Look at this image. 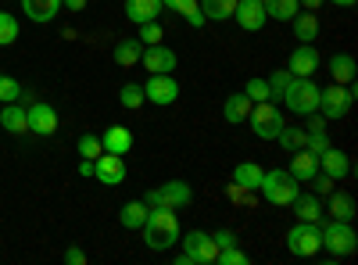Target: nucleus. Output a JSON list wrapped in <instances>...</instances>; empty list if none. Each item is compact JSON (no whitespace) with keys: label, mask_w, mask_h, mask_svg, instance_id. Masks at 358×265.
Instances as JSON below:
<instances>
[{"label":"nucleus","mask_w":358,"mask_h":265,"mask_svg":"<svg viewBox=\"0 0 358 265\" xmlns=\"http://www.w3.org/2000/svg\"><path fill=\"white\" fill-rule=\"evenodd\" d=\"M94 180H101L104 187H122V180H126V158L111 155V151H101L94 158Z\"/></svg>","instance_id":"10"},{"label":"nucleus","mask_w":358,"mask_h":265,"mask_svg":"<svg viewBox=\"0 0 358 265\" xmlns=\"http://www.w3.org/2000/svg\"><path fill=\"white\" fill-rule=\"evenodd\" d=\"M219 262H222V265H248L251 258H248L241 248L233 244V248H222V251H219Z\"/></svg>","instance_id":"41"},{"label":"nucleus","mask_w":358,"mask_h":265,"mask_svg":"<svg viewBox=\"0 0 358 265\" xmlns=\"http://www.w3.org/2000/svg\"><path fill=\"white\" fill-rule=\"evenodd\" d=\"M18 40V18L11 11H0V47H11Z\"/></svg>","instance_id":"34"},{"label":"nucleus","mask_w":358,"mask_h":265,"mask_svg":"<svg viewBox=\"0 0 358 265\" xmlns=\"http://www.w3.org/2000/svg\"><path fill=\"white\" fill-rule=\"evenodd\" d=\"M334 183H337V180H334V176H326L322 169H319V172L312 176V180H308L312 194H330V190H334Z\"/></svg>","instance_id":"40"},{"label":"nucleus","mask_w":358,"mask_h":265,"mask_svg":"<svg viewBox=\"0 0 358 265\" xmlns=\"http://www.w3.org/2000/svg\"><path fill=\"white\" fill-rule=\"evenodd\" d=\"M297 183H308L312 176L319 172V155H312L308 147H301V151H294V158H290V169H287Z\"/></svg>","instance_id":"17"},{"label":"nucleus","mask_w":358,"mask_h":265,"mask_svg":"<svg viewBox=\"0 0 358 265\" xmlns=\"http://www.w3.org/2000/svg\"><path fill=\"white\" fill-rule=\"evenodd\" d=\"M25 119H29V129H33V133H40V136H50V133H57V111H54L50 104H43V101L29 104V108H25Z\"/></svg>","instance_id":"15"},{"label":"nucleus","mask_w":358,"mask_h":265,"mask_svg":"<svg viewBox=\"0 0 358 265\" xmlns=\"http://www.w3.org/2000/svg\"><path fill=\"white\" fill-rule=\"evenodd\" d=\"M136 40H140L143 47H155V43H162V40H165V33H162V25H158V22H143Z\"/></svg>","instance_id":"37"},{"label":"nucleus","mask_w":358,"mask_h":265,"mask_svg":"<svg viewBox=\"0 0 358 265\" xmlns=\"http://www.w3.org/2000/svg\"><path fill=\"white\" fill-rule=\"evenodd\" d=\"M22 97V86L11 76H0V104H15Z\"/></svg>","instance_id":"36"},{"label":"nucleus","mask_w":358,"mask_h":265,"mask_svg":"<svg viewBox=\"0 0 358 265\" xmlns=\"http://www.w3.org/2000/svg\"><path fill=\"white\" fill-rule=\"evenodd\" d=\"M330 76H334V83H341V86L355 83V57H351V54H334V57H330Z\"/></svg>","instance_id":"29"},{"label":"nucleus","mask_w":358,"mask_h":265,"mask_svg":"<svg viewBox=\"0 0 358 265\" xmlns=\"http://www.w3.org/2000/svg\"><path fill=\"white\" fill-rule=\"evenodd\" d=\"M65 262H69V265H83V262H86V255H83L79 248H69V251H65Z\"/></svg>","instance_id":"45"},{"label":"nucleus","mask_w":358,"mask_h":265,"mask_svg":"<svg viewBox=\"0 0 358 265\" xmlns=\"http://www.w3.org/2000/svg\"><path fill=\"white\" fill-rule=\"evenodd\" d=\"M233 22L241 25V29H248V33H258V29L268 22V15H265V4H262V0H236Z\"/></svg>","instance_id":"13"},{"label":"nucleus","mask_w":358,"mask_h":265,"mask_svg":"<svg viewBox=\"0 0 358 265\" xmlns=\"http://www.w3.org/2000/svg\"><path fill=\"white\" fill-rule=\"evenodd\" d=\"M147 201V208H172V212H179V208H187V204L194 201V190H190V183H183V180H169L165 187H158V190H151L143 197Z\"/></svg>","instance_id":"8"},{"label":"nucleus","mask_w":358,"mask_h":265,"mask_svg":"<svg viewBox=\"0 0 358 265\" xmlns=\"http://www.w3.org/2000/svg\"><path fill=\"white\" fill-rule=\"evenodd\" d=\"M0 126H4L8 133H25L29 129V119H25V108L15 101V104H4V111H0Z\"/></svg>","instance_id":"27"},{"label":"nucleus","mask_w":358,"mask_h":265,"mask_svg":"<svg viewBox=\"0 0 358 265\" xmlns=\"http://www.w3.org/2000/svg\"><path fill=\"white\" fill-rule=\"evenodd\" d=\"M179 241H183V251H187L190 265H215V262H219V244L212 241V233L190 229L187 237L179 233Z\"/></svg>","instance_id":"9"},{"label":"nucleus","mask_w":358,"mask_h":265,"mask_svg":"<svg viewBox=\"0 0 358 265\" xmlns=\"http://www.w3.org/2000/svg\"><path fill=\"white\" fill-rule=\"evenodd\" d=\"M143 97L151 101V104H158V108H169V104L179 101V83L172 79V72L151 76V79H147V86H143Z\"/></svg>","instance_id":"11"},{"label":"nucleus","mask_w":358,"mask_h":265,"mask_svg":"<svg viewBox=\"0 0 358 265\" xmlns=\"http://www.w3.org/2000/svg\"><path fill=\"white\" fill-rule=\"evenodd\" d=\"M319 169L326 172V176H334V180H344V176H351V158L341 151V147H326V151L319 155Z\"/></svg>","instance_id":"16"},{"label":"nucleus","mask_w":358,"mask_h":265,"mask_svg":"<svg viewBox=\"0 0 358 265\" xmlns=\"http://www.w3.org/2000/svg\"><path fill=\"white\" fill-rule=\"evenodd\" d=\"M283 104H287V111H294V115H312V111H319V86H315V79L308 76V79H290V86H287V94H283Z\"/></svg>","instance_id":"4"},{"label":"nucleus","mask_w":358,"mask_h":265,"mask_svg":"<svg viewBox=\"0 0 358 265\" xmlns=\"http://www.w3.org/2000/svg\"><path fill=\"white\" fill-rule=\"evenodd\" d=\"M355 86L348 83V86H341V83H334V86H326V90H319V111H322V119H344V115L351 111V104H355Z\"/></svg>","instance_id":"7"},{"label":"nucleus","mask_w":358,"mask_h":265,"mask_svg":"<svg viewBox=\"0 0 358 265\" xmlns=\"http://www.w3.org/2000/svg\"><path fill=\"white\" fill-rule=\"evenodd\" d=\"M290 79H294V76H290L287 69H276L273 76H268V79H265V83H268V101H280V97L287 94V86H290Z\"/></svg>","instance_id":"33"},{"label":"nucleus","mask_w":358,"mask_h":265,"mask_svg":"<svg viewBox=\"0 0 358 265\" xmlns=\"http://www.w3.org/2000/svg\"><path fill=\"white\" fill-rule=\"evenodd\" d=\"M330 219H341V222H355V215H358V208H355V197L351 194H344V190H330Z\"/></svg>","instance_id":"22"},{"label":"nucleus","mask_w":358,"mask_h":265,"mask_svg":"<svg viewBox=\"0 0 358 265\" xmlns=\"http://www.w3.org/2000/svg\"><path fill=\"white\" fill-rule=\"evenodd\" d=\"M319 229H322V248L330 251L334 258H348V255H355V248H358V233H355L351 222L330 219V222H319Z\"/></svg>","instance_id":"3"},{"label":"nucleus","mask_w":358,"mask_h":265,"mask_svg":"<svg viewBox=\"0 0 358 265\" xmlns=\"http://www.w3.org/2000/svg\"><path fill=\"white\" fill-rule=\"evenodd\" d=\"M162 4H165V8H169V4H172V0H162Z\"/></svg>","instance_id":"50"},{"label":"nucleus","mask_w":358,"mask_h":265,"mask_svg":"<svg viewBox=\"0 0 358 265\" xmlns=\"http://www.w3.org/2000/svg\"><path fill=\"white\" fill-rule=\"evenodd\" d=\"M147 212H151V208H147V201H129L126 208L118 212V222H122L126 229H140L147 222Z\"/></svg>","instance_id":"30"},{"label":"nucleus","mask_w":358,"mask_h":265,"mask_svg":"<svg viewBox=\"0 0 358 265\" xmlns=\"http://www.w3.org/2000/svg\"><path fill=\"white\" fill-rule=\"evenodd\" d=\"M62 8H69V11H83V8H86V0H62Z\"/></svg>","instance_id":"48"},{"label":"nucleus","mask_w":358,"mask_h":265,"mask_svg":"<svg viewBox=\"0 0 358 265\" xmlns=\"http://www.w3.org/2000/svg\"><path fill=\"white\" fill-rule=\"evenodd\" d=\"M22 11L29 22H36V25H47L57 18V11H62V0H22Z\"/></svg>","instance_id":"18"},{"label":"nucleus","mask_w":358,"mask_h":265,"mask_svg":"<svg viewBox=\"0 0 358 265\" xmlns=\"http://www.w3.org/2000/svg\"><path fill=\"white\" fill-rule=\"evenodd\" d=\"M140 62H143V69L151 72V76H162V72H172V69H176V50H172V47H165V43L143 47Z\"/></svg>","instance_id":"14"},{"label":"nucleus","mask_w":358,"mask_h":265,"mask_svg":"<svg viewBox=\"0 0 358 265\" xmlns=\"http://www.w3.org/2000/svg\"><path fill=\"white\" fill-rule=\"evenodd\" d=\"M101 147L111 155H129L133 151V133L126 126H111L104 136H101Z\"/></svg>","instance_id":"23"},{"label":"nucleus","mask_w":358,"mask_h":265,"mask_svg":"<svg viewBox=\"0 0 358 265\" xmlns=\"http://www.w3.org/2000/svg\"><path fill=\"white\" fill-rule=\"evenodd\" d=\"M165 11L162 0H126V18L143 25V22H158V15Z\"/></svg>","instance_id":"20"},{"label":"nucleus","mask_w":358,"mask_h":265,"mask_svg":"<svg viewBox=\"0 0 358 265\" xmlns=\"http://www.w3.org/2000/svg\"><path fill=\"white\" fill-rule=\"evenodd\" d=\"M258 190H262V197H265L268 204L283 208V204H290L297 194H301V183H297L287 169H273V172H262Z\"/></svg>","instance_id":"2"},{"label":"nucleus","mask_w":358,"mask_h":265,"mask_svg":"<svg viewBox=\"0 0 358 265\" xmlns=\"http://www.w3.org/2000/svg\"><path fill=\"white\" fill-rule=\"evenodd\" d=\"M140 229H143V241L151 251H169L179 244V219L172 208H162V204L147 212V222Z\"/></svg>","instance_id":"1"},{"label":"nucleus","mask_w":358,"mask_h":265,"mask_svg":"<svg viewBox=\"0 0 358 265\" xmlns=\"http://www.w3.org/2000/svg\"><path fill=\"white\" fill-rule=\"evenodd\" d=\"M330 4H337V8H355L358 0H330Z\"/></svg>","instance_id":"49"},{"label":"nucleus","mask_w":358,"mask_h":265,"mask_svg":"<svg viewBox=\"0 0 358 265\" xmlns=\"http://www.w3.org/2000/svg\"><path fill=\"white\" fill-rule=\"evenodd\" d=\"M236 11V0H201L204 22H229Z\"/></svg>","instance_id":"26"},{"label":"nucleus","mask_w":358,"mask_h":265,"mask_svg":"<svg viewBox=\"0 0 358 265\" xmlns=\"http://www.w3.org/2000/svg\"><path fill=\"white\" fill-rule=\"evenodd\" d=\"M276 140H280V147H283L287 155H294V151H301V147H305L308 133H305L301 126H283V129L276 133Z\"/></svg>","instance_id":"31"},{"label":"nucleus","mask_w":358,"mask_h":265,"mask_svg":"<svg viewBox=\"0 0 358 265\" xmlns=\"http://www.w3.org/2000/svg\"><path fill=\"white\" fill-rule=\"evenodd\" d=\"M248 115H251V97H248V94H229V97L222 101V119H226L229 126L248 122Z\"/></svg>","instance_id":"21"},{"label":"nucleus","mask_w":358,"mask_h":265,"mask_svg":"<svg viewBox=\"0 0 358 265\" xmlns=\"http://www.w3.org/2000/svg\"><path fill=\"white\" fill-rule=\"evenodd\" d=\"M290 25H294V40H301V43H312V40L319 36V18H315V11H297V15L290 18Z\"/></svg>","instance_id":"24"},{"label":"nucleus","mask_w":358,"mask_h":265,"mask_svg":"<svg viewBox=\"0 0 358 265\" xmlns=\"http://www.w3.org/2000/svg\"><path fill=\"white\" fill-rule=\"evenodd\" d=\"M79 176H86V180L94 176V158H79Z\"/></svg>","instance_id":"46"},{"label":"nucleus","mask_w":358,"mask_h":265,"mask_svg":"<svg viewBox=\"0 0 358 265\" xmlns=\"http://www.w3.org/2000/svg\"><path fill=\"white\" fill-rule=\"evenodd\" d=\"M297 11H301V4H297V0H268V4H265V15L276 18V22H290Z\"/></svg>","instance_id":"32"},{"label":"nucleus","mask_w":358,"mask_h":265,"mask_svg":"<svg viewBox=\"0 0 358 265\" xmlns=\"http://www.w3.org/2000/svg\"><path fill=\"white\" fill-rule=\"evenodd\" d=\"M297 4H301V11H319L322 0H297Z\"/></svg>","instance_id":"47"},{"label":"nucleus","mask_w":358,"mask_h":265,"mask_svg":"<svg viewBox=\"0 0 358 265\" xmlns=\"http://www.w3.org/2000/svg\"><path fill=\"white\" fill-rule=\"evenodd\" d=\"M212 241L219 244V251H222V248H233V244H236L233 229H215V233H212Z\"/></svg>","instance_id":"43"},{"label":"nucleus","mask_w":358,"mask_h":265,"mask_svg":"<svg viewBox=\"0 0 358 265\" xmlns=\"http://www.w3.org/2000/svg\"><path fill=\"white\" fill-rule=\"evenodd\" d=\"M248 119H251V129H255L258 140H276V133L287 126V119L280 115L276 101H258V104H251Z\"/></svg>","instance_id":"6"},{"label":"nucleus","mask_w":358,"mask_h":265,"mask_svg":"<svg viewBox=\"0 0 358 265\" xmlns=\"http://www.w3.org/2000/svg\"><path fill=\"white\" fill-rule=\"evenodd\" d=\"M111 54H115V62L122 65V69H133L140 62V54H143V43L140 40H118Z\"/></svg>","instance_id":"28"},{"label":"nucleus","mask_w":358,"mask_h":265,"mask_svg":"<svg viewBox=\"0 0 358 265\" xmlns=\"http://www.w3.org/2000/svg\"><path fill=\"white\" fill-rule=\"evenodd\" d=\"M305 147L312 155H322L326 147H330V136H326V129H319V133H308V140H305Z\"/></svg>","instance_id":"42"},{"label":"nucleus","mask_w":358,"mask_h":265,"mask_svg":"<svg viewBox=\"0 0 358 265\" xmlns=\"http://www.w3.org/2000/svg\"><path fill=\"white\" fill-rule=\"evenodd\" d=\"M143 101H147V97H143V86H136V83H126V86H122V94H118V104L129 108V111H136Z\"/></svg>","instance_id":"35"},{"label":"nucleus","mask_w":358,"mask_h":265,"mask_svg":"<svg viewBox=\"0 0 358 265\" xmlns=\"http://www.w3.org/2000/svg\"><path fill=\"white\" fill-rule=\"evenodd\" d=\"M262 4H268V0H262Z\"/></svg>","instance_id":"51"},{"label":"nucleus","mask_w":358,"mask_h":265,"mask_svg":"<svg viewBox=\"0 0 358 265\" xmlns=\"http://www.w3.org/2000/svg\"><path fill=\"white\" fill-rule=\"evenodd\" d=\"M244 94L251 97V104L268 101V83H265V79H258V76H251V79H248V86H244Z\"/></svg>","instance_id":"39"},{"label":"nucleus","mask_w":358,"mask_h":265,"mask_svg":"<svg viewBox=\"0 0 358 265\" xmlns=\"http://www.w3.org/2000/svg\"><path fill=\"white\" fill-rule=\"evenodd\" d=\"M319 62H322V57H319V50L312 43H297L294 54H290V62H287V72L297 76V79H308V76H315Z\"/></svg>","instance_id":"12"},{"label":"nucleus","mask_w":358,"mask_h":265,"mask_svg":"<svg viewBox=\"0 0 358 265\" xmlns=\"http://www.w3.org/2000/svg\"><path fill=\"white\" fill-rule=\"evenodd\" d=\"M305 119H308V133H319V129H326V119H322V115H305Z\"/></svg>","instance_id":"44"},{"label":"nucleus","mask_w":358,"mask_h":265,"mask_svg":"<svg viewBox=\"0 0 358 265\" xmlns=\"http://www.w3.org/2000/svg\"><path fill=\"white\" fill-rule=\"evenodd\" d=\"M294 215H297V222H322V201H319V194H297L294 201Z\"/></svg>","instance_id":"19"},{"label":"nucleus","mask_w":358,"mask_h":265,"mask_svg":"<svg viewBox=\"0 0 358 265\" xmlns=\"http://www.w3.org/2000/svg\"><path fill=\"white\" fill-rule=\"evenodd\" d=\"M287 251L297 258H312L322 251V229L319 222H297L287 229Z\"/></svg>","instance_id":"5"},{"label":"nucleus","mask_w":358,"mask_h":265,"mask_svg":"<svg viewBox=\"0 0 358 265\" xmlns=\"http://www.w3.org/2000/svg\"><path fill=\"white\" fill-rule=\"evenodd\" d=\"M262 172H265V169H262L258 162H241V165L233 169V183H236V187H244V190H258Z\"/></svg>","instance_id":"25"},{"label":"nucleus","mask_w":358,"mask_h":265,"mask_svg":"<svg viewBox=\"0 0 358 265\" xmlns=\"http://www.w3.org/2000/svg\"><path fill=\"white\" fill-rule=\"evenodd\" d=\"M101 151H104L101 136H94V133H83V136H79V158H97Z\"/></svg>","instance_id":"38"}]
</instances>
